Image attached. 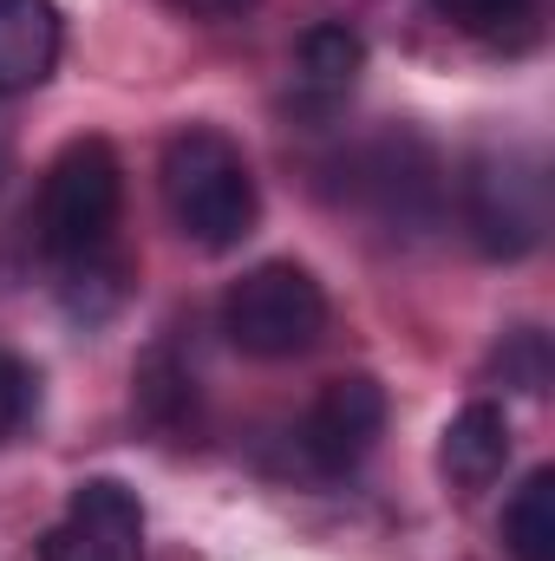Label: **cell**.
Here are the masks:
<instances>
[{
  "instance_id": "8fae6325",
  "label": "cell",
  "mask_w": 555,
  "mask_h": 561,
  "mask_svg": "<svg viewBox=\"0 0 555 561\" xmlns=\"http://www.w3.org/2000/svg\"><path fill=\"white\" fill-rule=\"evenodd\" d=\"M132 386H138V412L157 431H183V424H196V379H190V366L170 353V346H150L138 359V373H132Z\"/></svg>"
},
{
  "instance_id": "2e32d148",
  "label": "cell",
  "mask_w": 555,
  "mask_h": 561,
  "mask_svg": "<svg viewBox=\"0 0 555 561\" xmlns=\"http://www.w3.org/2000/svg\"><path fill=\"white\" fill-rule=\"evenodd\" d=\"M170 13H183V20H242L256 0H163Z\"/></svg>"
},
{
  "instance_id": "9c48e42d",
  "label": "cell",
  "mask_w": 555,
  "mask_h": 561,
  "mask_svg": "<svg viewBox=\"0 0 555 561\" xmlns=\"http://www.w3.org/2000/svg\"><path fill=\"white\" fill-rule=\"evenodd\" d=\"M510 444H517V437H510V419L477 399V405H464L457 419L444 424V437H438V470H444L451 490L477 496V490H490V483L503 477Z\"/></svg>"
},
{
  "instance_id": "ba28073f",
  "label": "cell",
  "mask_w": 555,
  "mask_h": 561,
  "mask_svg": "<svg viewBox=\"0 0 555 561\" xmlns=\"http://www.w3.org/2000/svg\"><path fill=\"white\" fill-rule=\"evenodd\" d=\"M66 20L53 0H0V99H20L53 79Z\"/></svg>"
},
{
  "instance_id": "3957f363",
  "label": "cell",
  "mask_w": 555,
  "mask_h": 561,
  "mask_svg": "<svg viewBox=\"0 0 555 561\" xmlns=\"http://www.w3.org/2000/svg\"><path fill=\"white\" fill-rule=\"evenodd\" d=\"M223 333L249 359H301L327 333V287L301 262H262L223 294Z\"/></svg>"
},
{
  "instance_id": "5b68a950",
  "label": "cell",
  "mask_w": 555,
  "mask_h": 561,
  "mask_svg": "<svg viewBox=\"0 0 555 561\" xmlns=\"http://www.w3.org/2000/svg\"><path fill=\"white\" fill-rule=\"evenodd\" d=\"M386 386L373 373H347V379H327L320 399L307 405V419L294 431V450L314 477H347L373 457V444L386 437Z\"/></svg>"
},
{
  "instance_id": "30bf717a",
  "label": "cell",
  "mask_w": 555,
  "mask_h": 561,
  "mask_svg": "<svg viewBox=\"0 0 555 561\" xmlns=\"http://www.w3.org/2000/svg\"><path fill=\"white\" fill-rule=\"evenodd\" d=\"M287 72H294V99H301L307 112H333V105L360 85V72H366V39H360L353 26H340V20L307 26Z\"/></svg>"
},
{
  "instance_id": "7c38bea8",
  "label": "cell",
  "mask_w": 555,
  "mask_h": 561,
  "mask_svg": "<svg viewBox=\"0 0 555 561\" xmlns=\"http://www.w3.org/2000/svg\"><path fill=\"white\" fill-rule=\"evenodd\" d=\"M503 549L510 561H555V470H530L503 503Z\"/></svg>"
},
{
  "instance_id": "52a82bcc",
  "label": "cell",
  "mask_w": 555,
  "mask_h": 561,
  "mask_svg": "<svg viewBox=\"0 0 555 561\" xmlns=\"http://www.w3.org/2000/svg\"><path fill=\"white\" fill-rule=\"evenodd\" d=\"M353 196H360L380 222L424 229V222L438 216V157L418 138H406V131L366 144V150L353 157Z\"/></svg>"
},
{
  "instance_id": "4fadbf2b",
  "label": "cell",
  "mask_w": 555,
  "mask_h": 561,
  "mask_svg": "<svg viewBox=\"0 0 555 561\" xmlns=\"http://www.w3.org/2000/svg\"><path fill=\"white\" fill-rule=\"evenodd\" d=\"M431 13L444 26H457L464 39H484V46H523L536 33V13L543 0H431Z\"/></svg>"
},
{
  "instance_id": "8992f818",
  "label": "cell",
  "mask_w": 555,
  "mask_h": 561,
  "mask_svg": "<svg viewBox=\"0 0 555 561\" xmlns=\"http://www.w3.org/2000/svg\"><path fill=\"white\" fill-rule=\"evenodd\" d=\"M39 561H144V503L118 477H86L39 536Z\"/></svg>"
},
{
  "instance_id": "277c9868",
  "label": "cell",
  "mask_w": 555,
  "mask_h": 561,
  "mask_svg": "<svg viewBox=\"0 0 555 561\" xmlns=\"http://www.w3.org/2000/svg\"><path fill=\"white\" fill-rule=\"evenodd\" d=\"M464 222L490 262H523L550 229V176L530 150H484L464 170Z\"/></svg>"
},
{
  "instance_id": "9a60e30c",
  "label": "cell",
  "mask_w": 555,
  "mask_h": 561,
  "mask_svg": "<svg viewBox=\"0 0 555 561\" xmlns=\"http://www.w3.org/2000/svg\"><path fill=\"white\" fill-rule=\"evenodd\" d=\"M497 373H503V386H510V392H543V386H550V340H543L536 327L503 333Z\"/></svg>"
},
{
  "instance_id": "5bb4252c",
  "label": "cell",
  "mask_w": 555,
  "mask_h": 561,
  "mask_svg": "<svg viewBox=\"0 0 555 561\" xmlns=\"http://www.w3.org/2000/svg\"><path fill=\"white\" fill-rule=\"evenodd\" d=\"M33 412H39V379H33V366L0 346V444H13V437L33 424Z\"/></svg>"
},
{
  "instance_id": "7a4b0ae2",
  "label": "cell",
  "mask_w": 555,
  "mask_h": 561,
  "mask_svg": "<svg viewBox=\"0 0 555 561\" xmlns=\"http://www.w3.org/2000/svg\"><path fill=\"white\" fill-rule=\"evenodd\" d=\"M125 209V163L105 138H72L39 183L33 203V242L53 268H79L112 255V229Z\"/></svg>"
},
{
  "instance_id": "6da1fadb",
  "label": "cell",
  "mask_w": 555,
  "mask_h": 561,
  "mask_svg": "<svg viewBox=\"0 0 555 561\" xmlns=\"http://www.w3.org/2000/svg\"><path fill=\"white\" fill-rule=\"evenodd\" d=\"M157 183H163V209H170L177 236L209 249V255L242 249L256 236V222H262L256 170H249L242 144L229 131H216V125H183L163 144Z\"/></svg>"
}]
</instances>
